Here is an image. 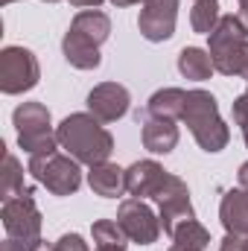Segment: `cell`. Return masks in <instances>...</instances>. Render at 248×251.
I'll use <instances>...</instances> for the list:
<instances>
[{
  "label": "cell",
  "mask_w": 248,
  "mask_h": 251,
  "mask_svg": "<svg viewBox=\"0 0 248 251\" xmlns=\"http://www.w3.org/2000/svg\"><path fill=\"white\" fill-rule=\"evenodd\" d=\"M117 225L137 246H152L161 237V228H164L161 216H155V210L143 199H125L120 204V210H117Z\"/></svg>",
  "instance_id": "cell-9"
},
{
  "label": "cell",
  "mask_w": 248,
  "mask_h": 251,
  "mask_svg": "<svg viewBox=\"0 0 248 251\" xmlns=\"http://www.w3.org/2000/svg\"><path fill=\"white\" fill-rule=\"evenodd\" d=\"M59 134V146L67 149L70 158H76L79 164L97 167L105 164L114 152V137L108 128H102L94 114H70L64 117L62 126L56 128Z\"/></svg>",
  "instance_id": "cell-1"
},
{
  "label": "cell",
  "mask_w": 248,
  "mask_h": 251,
  "mask_svg": "<svg viewBox=\"0 0 248 251\" xmlns=\"http://www.w3.org/2000/svg\"><path fill=\"white\" fill-rule=\"evenodd\" d=\"M0 251H29V249H26V246H21V243H15V240H9V237H6V240H3V243H0Z\"/></svg>",
  "instance_id": "cell-27"
},
{
  "label": "cell",
  "mask_w": 248,
  "mask_h": 251,
  "mask_svg": "<svg viewBox=\"0 0 248 251\" xmlns=\"http://www.w3.org/2000/svg\"><path fill=\"white\" fill-rule=\"evenodd\" d=\"M152 201L158 204V216H161V225H164L167 234H173L187 219H196V210H193L190 190H187L184 178H178L173 173L167 176V181L161 184V190L152 196Z\"/></svg>",
  "instance_id": "cell-8"
},
{
  "label": "cell",
  "mask_w": 248,
  "mask_h": 251,
  "mask_svg": "<svg viewBox=\"0 0 248 251\" xmlns=\"http://www.w3.org/2000/svg\"><path fill=\"white\" fill-rule=\"evenodd\" d=\"M207 53L213 67L222 76H240L248 79V29L240 15H222L216 29L210 32Z\"/></svg>",
  "instance_id": "cell-3"
},
{
  "label": "cell",
  "mask_w": 248,
  "mask_h": 251,
  "mask_svg": "<svg viewBox=\"0 0 248 251\" xmlns=\"http://www.w3.org/2000/svg\"><path fill=\"white\" fill-rule=\"evenodd\" d=\"M128 91L117 82H99L91 94H88V111L99 120V123H117L128 111Z\"/></svg>",
  "instance_id": "cell-11"
},
{
  "label": "cell",
  "mask_w": 248,
  "mask_h": 251,
  "mask_svg": "<svg viewBox=\"0 0 248 251\" xmlns=\"http://www.w3.org/2000/svg\"><path fill=\"white\" fill-rule=\"evenodd\" d=\"M29 176L47 187L53 196H70L82 184V170L79 161L62 155V152H47V155H32L29 158Z\"/></svg>",
  "instance_id": "cell-5"
},
{
  "label": "cell",
  "mask_w": 248,
  "mask_h": 251,
  "mask_svg": "<svg viewBox=\"0 0 248 251\" xmlns=\"http://www.w3.org/2000/svg\"><path fill=\"white\" fill-rule=\"evenodd\" d=\"M246 251H248V237H246Z\"/></svg>",
  "instance_id": "cell-35"
},
{
  "label": "cell",
  "mask_w": 248,
  "mask_h": 251,
  "mask_svg": "<svg viewBox=\"0 0 248 251\" xmlns=\"http://www.w3.org/2000/svg\"><path fill=\"white\" fill-rule=\"evenodd\" d=\"M237 181H240V190H246V193H248V161L240 167V173H237Z\"/></svg>",
  "instance_id": "cell-28"
},
{
  "label": "cell",
  "mask_w": 248,
  "mask_h": 251,
  "mask_svg": "<svg viewBox=\"0 0 248 251\" xmlns=\"http://www.w3.org/2000/svg\"><path fill=\"white\" fill-rule=\"evenodd\" d=\"M184 102H187V91L181 88H161L149 97L146 108L137 114V120L143 117H158V120H181L184 114Z\"/></svg>",
  "instance_id": "cell-13"
},
{
  "label": "cell",
  "mask_w": 248,
  "mask_h": 251,
  "mask_svg": "<svg viewBox=\"0 0 248 251\" xmlns=\"http://www.w3.org/2000/svg\"><path fill=\"white\" fill-rule=\"evenodd\" d=\"M219 18H222V15H219L216 0H196L193 9H190V26H193V32H198V35H210V32L216 29Z\"/></svg>",
  "instance_id": "cell-23"
},
{
  "label": "cell",
  "mask_w": 248,
  "mask_h": 251,
  "mask_svg": "<svg viewBox=\"0 0 248 251\" xmlns=\"http://www.w3.org/2000/svg\"><path fill=\"white\" fill-rule=\"evenodd\" d=\"M0 3H3V6H9V3H15V0H0Z\"/></svg>",
  "instance_id": "cell-32"
},
{
  "label": "cell",
  "mask_w": 248,
  "mask_h": 251,
  "mask_svg": "<svg viewBox=\"0 0 248 251\" xmlns=\"http://www.w3.org/2000/svg\"><path fill=\"white\" fill-rule=\"evenodd\" d=\"M114 6H134V3H143V0H111Z\"/></svg>",
  "instance_id": "cell-31"
},
{
  "label": "cell",
  "mask_w": 248,
  "mask_h": 251,
  "mask_svg": "<svg viewBox=\"0 0 248 251\" xmlns=\"http://www.w3.org/2000/svg\"><path fill=\"white\" fill-rule=\"evenodd\" d=\"M219 251H246V237H237V234H228L222 243H219Z\"/></svg>",
  "instance_id": "cell-26"
},
{
  "label": "cell",
  "mask_w": 248,
  "mask_h": 251,
  "mask_svg": "<svg viewBox=\"0 0 248 251\" xmlns=\"http://www.w3.org/2000/svg\"><path fill=\"white\" fill-rule=\"evenodd\" d=\"M0 219H3V228H6L9 240L26 246L29 251L41 243V210H38V204L32 199V190H26L18 199L3 201Z\"/></svg>",
  "instance_id": "cell-6"
},
{
  "label": "cell",
  "mask_w": 248,
  "mask_h": 251,
  "mask_svg": "<svg viewBox=\"0 0 248 251\" xmlns=\"http://www.w3.org/2000/svg\"><path fill=\"white\" fill-rule=\"evenodd\" d=\"M62 53H64V59H67V64H73L76 70H97L99 62H102L99 47H97L94 41L82 38V35H79V32H73V29H67V32H64Z\"/></svg>",
  "instance_id": "cell-15"
},
{
  "label": "cell",
  "mask_w": 248,
  "mask_h": 251,
  "mask_svg": "<svg viewBox=\"0 0 248 251\" xmlns=\"http://www.w3.org/2000/svg\"><path fill=\"white\" fill-rule=\"evenodd\" d=\"M12 123L18 128V143L24 152L32 155H47V152H56L59 146V134L53 131L50 123V111L47 105L41 102H21L12 114Z\"/></svg>",
  "instance_id": "cell-4"
},
{
  "label": "cell",
  "mask_w": 248,
  "mask_h": 251,
  "mask_svg": "<svg viewBox=\"0 0 248 251\" xmlns=\"http://www.w3.org/2000/svg\"><path fill=\"white\" fill-rule=\"evenodd\" d=\"M181 120L187 123V128L193 131L196 143L204 152H222L231 140V128L225 126L222 114H219V102L210 91H187V102H184V114Z\"/></svg>",
  "instance_id": "cell-2"
},
{
  "label": "cell",
  "mask_w": 248,
  "mask_h": 251,
  "mask_svg": "<svg viewBox=\"0 0 248 251\" xmlns=\"http://www.w3.org/2000/svg\"><path fill=\"white\" fill-rule=\"evenodd\" d=\"M240 21L246 24V29H248V0H240Z\"/></svg>",
  "instance_id": "cell-30"
},
{
  "label": "cell",
  "mask_w": 248,
  "mask_h": 251,
  "mask_svg": "<svg viewBox=\"0 0 248 251\" xmlns=\"http://www.w3.org/2000/svg\"><path fill=\"white\" fill-rule=\"evenodd\" d=\"M143 146L155 155H167L178 146V126L175 120H158L146 117L143 120Z\"/></svg>",
  "instance_id": "cell-16"
},
{
  "label": "cell",
  "mask_w": 248,
  "mask_h": 251,
  "mask_svg": "<svg viewBox=\"0 0 248 251\" xmlns=\"http://www.w3.org/2000/svg\"><path fill=\"white\" fill-rule=\"evenodd\" d=\"M219 219L228 234L248 237V193L246 190H228L219 204Z\"/></svg>",
  "instance_id": "cell-14"
},
{
  "label": "cell",
  "mask_w": 248,
  "mask_h": 251,
  "mask_svg": "<svg viewBox=\"0 0 248 251\" xmlns=\"http://www.w3.org/2000/svg\"><path fill=\"white\" fill-rule=\"evenodd\" d=\"M170 237H173V246L181 249V251H204L210 246V234H207V228H204L198 219L181 222Z\"/></svg>",
  "instance_id": "cell-20"
},
{
  "label": "cell",
  "mask_w": 248,
  "mask_h": 251,
  "mask_svg": "<svg viewBox=\"0 0 248 251\" xmlns=\"http://www.w3.org/2000/svg\"><path fill=\"white\" fill-rule=\"evenodd\" d=\"M41 79V67L32 50L26 47H3L0 50V91L15 97L32 91Z\"/></svg>",
  "instance_id": "cell-7"
},
{
  "label": "cell",
  "mask_w": 248,
  "mask_h": 251,
  "mask_svg": "<svg viewBox=\"0 0 248 251\" xmlns=\"http://www.w3.org/2000/svg\"><path fill=\"white\" fill-rule=\"evenodd\" d=\"M44 3H59V0H44Z\"/></svg>",
  "instance_id": "cell-33"
},
{
  "label": "cell",
  "mask_w": 248,
  "mask_h": 251,
  "mask_svg": "<svg viewBox=\"0 0 248 251\" xmlns=\"http://www.w3.org/2000/svg\"><path fill=\"white\" fill-rule=\"evenodd\" d=\"M170 251H181V249H175V246H173V249H170Z\"/></svg>",
  "instance_id": "cell-34"
},
{
  "label": "cell",
  "mask_w": 248,
  "mask_h": 251,
  "mask_svg": "<svg viewBox=\"0 0 248 251\" xmlns=\"http://www.w3.org/2000/svg\"><path fill=\"white\" fill-rule=\"evenodd\" d=\"M67 3H70V6H79V9H88V6H91V9H97L102 0H67Z\"/></svg>",
  "instance_id": "cell-29"
},
{
  "label": "cell",
  "mask_w": 248,
  "mask_h": 251,
  "mask_svg": "<svg viewBox=\"0 0 248 251\" xmlns=\"http://www.w3.org/2000/svg\"><path fill=\"white\" fill-rule=\"evenodd\" d=\"M175 21H178V0H143L137 29L146 41L161 44L175 35Z\"/></svg>",
  "instance_id": "cell-10"
},
{
  "label": "cell",
  "mask_w": 248,
  "mask_h": 251,
  "mask_svg": "<svg viewBox=\"0 0 248 251\" xmlns=\"http://www.w3.org/2000/svg\"><path fill=\"white\" fill-rule=\"evenodd\" d=\"M246 97H248V91H246Z\"/></svg>",
  "instance_id": "cell-36"
},
{
  "label": "cell",
  "mask_w": 248,
  "mask_h": 251,
  "mask_svg": "<svg viewBox=\"0 0 248 251\" xmlns=\"http://www.w3.org/2000/svg\"><path fill=\"white\" fill-rule=\"evenodd\" d=\"M167 176L170 173L158 161H134L125 170V190L134 199H152L161 190V184L167 181Z\"/></svg>",
  "instance_id": "cell-12"
},
{
  "label": "cell",
  "mask_w": 248,
  "mask_h": 251,
  "mask_svg": "<svg viewBox=\"0 0 248 251\" xmlns=\"http://www.w3.org/2000/svg\"><path fill=\"white\" fill-rule=\"evenodd\" d=\"M26 190L29 187L24 184V167H21V161H18L12 152H6V158H3V173H0V199L9 201V199L24 196Z\"/></svg>",
  "instance_id": "cell-21"
},
{
  "label": "cell",
  "mask_w": 248,
  "mask_h": 251,
  "mask_svg": "<svg viewBox=\"0 0 248 251\" xmlns=\"http://www.w3.org/2000/svg\"><path fill=\"white\" fill-rule=\"evenodd\" d=\"M32 251H88V243L79 234H64L56 243H38Z\"/></svg>",
  "instance_id": "cell-24"
},
{
  "label": "cell",
  "mask_w": 248,
  "mask_h": 251,
  "mask_svg": "<svg viewBox=\"0 0 248 251\" xmlns=\"http://www.w3.org/2000/svg\"><path fill=\"white\" fill-rule=\"evenodd\" d=\"M91 234H94V249L97 251H125V240L128 237L123 234V228L117 222H111V219L94 222Z\"/></svg>",
  "instance_id": "cell-22"
},
{
  "label": "cell",
  "mask_w": 248,
  "mask_h": 251,
  "mask_svg": "<svg viewBox=\"0 0 248 251\" xmlns=\"http://www.w3.org/2000/svg\"><path fill=\"white\" fill-rule=\"evenodd\" d=\"M178 70H181L184 79L204 82V79H210V73L216 67H213V59H210L207 50H201V47H184L178 53Z\"/></svg>",
  "instance_id": "cell-19"
},
{
  "label": "cell",
  "mask_w": 248,
  "mask_h": 251,
  "mask_svg": "<svg viewBox=\"0 0 248 251\" xmlns=\"http://www.w3.org/2000/svg\"><path fill=\"white\" fill-rule=\"evenodd\" d=\"M70 29L79 32L82 38H88V41H94V44L99 47V44L108 41V35H111V21H108L105 12L85 9V12H79V15L70 21Z\"/></svg>",
  "instance_id": "cell-18"
},
{
  "label": "cell",
  "mask_w": 248,
  "mask_h": 251,
  "mask_svg": "<svg viewBox=\"0 0 248 251\" xmlns=\"http://www.w3.org/2000/svg\"><path fill=\"white\" fill-rule=\"evenodd\" d=\"M234 120L243 128V140H246V146H248V97L246 94L234 100Z\"/></svg>",
  "instance_id": "cell-25"
},
{
  "label": "cell",
  "mask_w": 248,
  "mask_h": 251,
  "mask_svg": "<svg viewBox=\"0 0 248 251\" xmlns=\"http://www.w3.org/2000/svg\"><path fill=\"white\" fill-rule=\"evenodd\" d=\"M88 184H91V190L97 196H102V199H117L125 190V170H120L117 164H108V161L105 164H97L88 173Z\"/></svg>",
  "instance_id": "cell-17"
}]
</instances>
